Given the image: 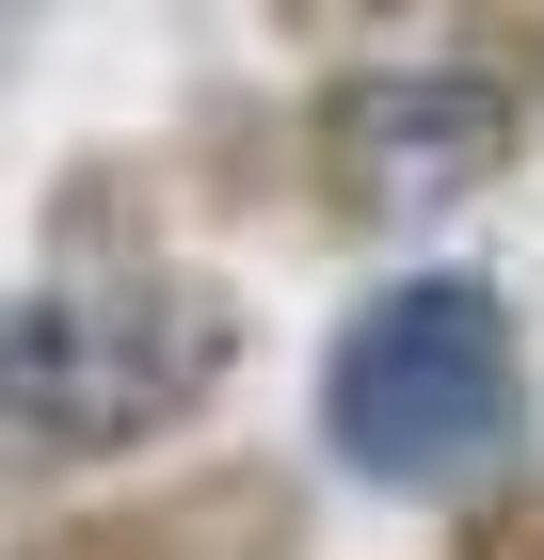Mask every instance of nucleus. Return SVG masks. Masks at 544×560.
<instances>
[{"label":"nucleus","instance_id":"39448f33","mask_svg":"<svg viewBox=\"0 0 544 560\" xmlns=\"http://www.w3.org/2000/svg\"><path fill=\"white\" fill-rule=\"evenodd\" d=\"M449 560H544V448H512L497 480L449 497Z\"/></svg>","mask_w":544,"mask_h":560},{"label":"nucleus","instance_id":"7ed1b4c3","mask_svg":"<svg viewBox=\"0 0 544 560\" xmlns=\"http://www.w3.org/2000/svg\"><path fill=\"white\" fill-rule=\"evenodd\" d=\"M544 417L529 320L497 272H384L321 337V465L352 497H464Z\"/></svg>","mask_w":544,"mask_h":560},{"label":"nucleus","instance_id":"f257e3e1","mask_svg":"<svg viewBox=\"0 0 544 560\" xmlns=\"http://www.w3.org/2000/svg\"><path fill=\"white\" fill-rule=\"evenodd\" d=\"M241 385V289L193 257H48L0 289V513L161 465Z\"/></svg>","mask_w":544,"mask_h":560},{"label":"nucleus","instance_id":"0eeeda50","mask_svg":"<svg viewBox=\"0 0 544 560\" xmlns=\"http://www.w3.org/2000/svg\"><path fill=\"white\" fill-rule=\"evenodd\" d=\"M33 16H48V0H0V81H16V48H33Z\"/></svg>","mask_w":544,"mask_h":560},{"label":"nucleus","instance_id":"423d86ee","mask_svg":"<svg viewBox=\"0 0 544 560\" xmlns=\"http://www.w3.org/2000/svg\"><path fill=\"white\" fill-rule=\"evenodd\" d=\"M289 48H401L417 16H449V0H256Z\"/></svg>","mask_w":544,"mask_h":560},{"label":"nucleus","instance_id":"f03ea898","mask_svg":"<svg viewBox=\"0 0 544 560\" xmlns=\"http://www.w3.org/2000/svg\"><path fill=\"white\" fill-rule=\"evenodd\" d=\"M544 144V0H449L417 48H336L289 113V192L352 241L481 209Z\"/></svg>","mask_w":544,"mask_h":560},{"label":"nucleus","instance_id":"20e7f679","mask_svg":"<svg viewBox=\"0 0 544 560\" xmlns=\"http://www.w3.org/2000/svg\"><path fill=\"white\" fill-rule=\"evenodd\" d=\"M0 560H304V465H273V448L128 465L96 497H48Z\"/></svg>","mask_w":544,"mask_h":560}]
</instances>
